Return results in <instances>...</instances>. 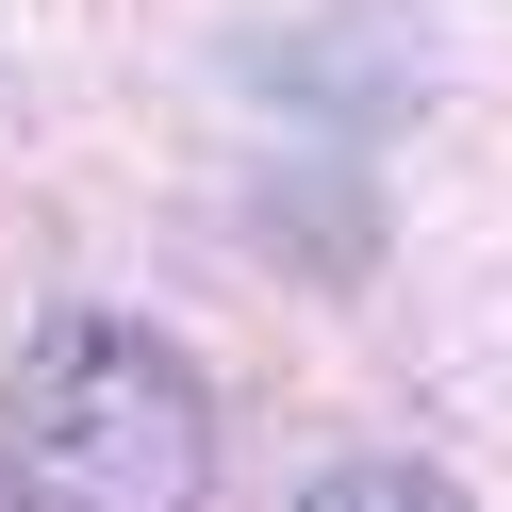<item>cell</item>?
<instances>
[{
	"label": "cell",
	"instance_id": "cell-1",
	"mask_svg": "<svg viewBox=\"0 0 512 512\" xmlns=\"http://www.w3.org/2000/svg\"><path fill=\"white\" fill-rule=\"evenodd\" d=\"M0 512H215V397L166 331L67 314L0 397Z\"/></svg>",
	"mask_w": 512,
	"mask_h": 512
},
{
	"label": "cell",
	"instance_id": "cell-2",
	"mask_svg": "<svg viewBox=\"0 0 512 512\" xmlns=\"http://www.w3.org/2000/svg\"><path fill=\"white\" fill-rule=\"evenodd\" d=\"M298 512H463V479H430V463H331Z\"/></svg>",
	"mask_w": 512,
	"mask_h": 512
}]
</instances>
